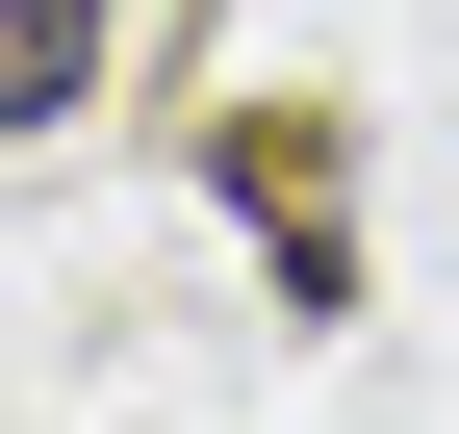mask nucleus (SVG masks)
<instances>
[{
    "mask_svg": "<svg viewBox=\"0 0 459 434\" xmlns=\"http://www.w3.org/2000/svg\"><path fill=\"white\" fill-rule=\"evenodd\" d=\"M102 102V0H0V128H77Z\"/></svg>",
    "mask_w": 459,
    "mask_h": 434,
    "instance_id": "f257e3e1",
    "label": "nucleus"
}]
</instances>
